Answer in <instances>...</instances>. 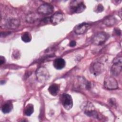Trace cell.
<instances>
[{"label": "cell", "mask_w": 122, "mask_h": 122, "mask_svg": "<svg viewBox=\"0 0 122 122\" xmlns=\"http://www.w3.org/2000/svg\"><path fill=\"white\" fill-rule=\"evenodd\" d=\"M81 108L86 115L90 117H94L97 118L99 117V115L96 112L94 106L91 102H83L81 106Z\"/></svg>", "instance_id": "cell-1"}, {"label": "cell", "mask_w": 122, "mask_h": 122, "mask_svg": "<svg viewBox=\"0 0 122 122\" xmlns=\"http://www.w3.org/2000/svg\"><path fill=\"white\" fill-rule=\"evenodd\" d=\"M36 77L37 81L41 83H44L49 78L50 75L47 69L44 67L39 68L36 71Z\"/></svg>", "instance_id": "cell-2"}, {"label": "cell", "mask_w": 122, "mask_h": 122, "mask_svg": "<svg viewBox=\"0 0 122 122\" xmlns=\"http://www.w3.org/2000/svg\"><path fill=\"white\" fill-rule=\"evenodd\" d=\"M70 10L73 13H79L82 12L85 9V6L82 1L73 0L72 1L70 5Z\"/></svg>", "instance_id": "cell-3"}, {"label": "cell", "mask_w": 122, "mask_h": 122, "mask_svg": "<svg viewBox=\"0 0 122 122\" xmlns=\"http://www.w3.org/2000/svg\"><path fill=\"white\" fill-rule=\"evenodd\" d=\"M122 61L121 57L115 58L113 61V65L112 66L111 71L112 73L114 76H118L122 71Z\"/></svg>", "instance_id": "cell-4"}, {"label": "cell", "mask_w": 122, "mask_h": 122, "mask_svg": "<svg viewBox=\"0 0 122 122\" xmlns=\"http://www.w3.org/2000/svg\"><path fill=\"white\" fill-rule=\"evenodd\" d=\"M104 70V64L101 61H96L91 65L90 71L91 73L95 75L101 73Z\"/></svg>", "instance_id": "cell-5"}, {"label": "cell", "mask_w": 122, "mask_h": 122, "mask_svg": "<svg viewBox=\"0 0 122 122\" xmlns=\"http://www.w3.org/2000/svg\"><path fill=\"white\" fill-rule=\"evenodd\" d=\"M104 86L107 89L115 90L118 88L116 80L112 77L106 76L104 81Z\"/></svg>", "instance_id": "cell-6"}, {"label": "cell", "mask_w": 122, "mask_h": 122, "mask_svg": "<svg viewBox=\"0 0 122 122\" xmlns=\"http://www.w3.org/2000/svg\"><path fill=\"white\" fill-rule=\"evenodd\" d=\"M107 39V34L103 32L96 34L92 39V42L97 45H101L104 43Z\"/></svg>", "instance_id": "cell-7"}, {"label": "cell", "mask_w": 122, "mask_h": 122, "mask_svg": "<svg viewBox=\"0 0 122 122\" xmlns=\"http://www.w3.org/2000/svg\"><path fill=\"white\" fill-rule=\"evenodd\" d=\"M53 7L51 4L44 3L40 5L38 9V12L41 15H49L53 11Z\"/></svg>", "instance_id": "cell-8"}, {"label": "cell", "mask_w": 122, "mask_h": 122, "mask_svg": "<svg viewBox=\"0 0 122 122\" xmlns=\"http://www.w3.org/2000/svg\"><path fill=\"white\" fill-rule=\"evenodd\" d=\"M61 102L66 110H70L73 105V101L71 96L68 94H63L61 97Z\"/></svg>", "instance_id": "cell-9"}, {"label": "cell", "mask_w": 122, "mask_h": 122, "mask_svg": "<svg viewBox=\"0 0 122 122\" xmlns=\"http://www.w3.org/2000/svg\"><path fill=\"white\" fill-rule=\"evenodd\" d=\"M91 25L87 23H82L77 25L74 29L75 33L77 34H82L85 33L90 28Z\"/></svg>", "instance_id": "cell-10"}, {"label": "cell", "mask_w": 122, "mask_h": 122, "mask_svg": "<svg viewBox=\"0 0 122 122\" xmlns=\"http://www.w3.org/2000/svg\"><path fill=\"white\" fill-rule=\"evenodd\" d=\"M64 19V15L60 12L54 13L50 19V21L54 25H56L61 22Z\"/></svg>", "instance_id": "cell-11"}, {"label": "cell", "mask_w": 122, "mask_h": 122, "mask_svg": "<svg viewBox=\"0 0 122 122\" xmlns=\"http://www.w3.org/2000/svg\"><path fill=\"white\" fill-rule=\"evenodd\" d=\"M20 20L17 19H11L9 20L6 23V26L8 28L15 29L20 25Z\"/></svg>", "instance_id": "cell-12"}, {"label": "cell", "mask_w": 122, "mask_h": 122, "mask_svg": "<svg viewBox=\"0 0 122 122\" xmlns=\"http://www.w3.org/2000/svg\"><path fill=\"white\" fill-rule=\"evenodd\" d=\"M54 68L57 70H61L63 68L65 65V61L62 58H57L53 62Z\"/></svg>", "instance_id": "cell-13"}, {"label": "cell", "mask_w": 122, "mask_h": 122, "mask_svg": "<svg viewBox=\"0 0 122 122\" xmlns=\"http://www.w3.org/2000/svg\"><path fill=\"white\" fill-rule=\"evenodd\" d=\"M48 90L51 94L53 96H56L59 92V86L55 83L52 84L49 86Z\"/></svg>", "instance_id": "cell-14"}, {"label": "cell", "mask_w": 122, "mask_h": 122, "mask_svg": "<svg viewBox=\"0 0 122 122\" xmlns=\"http://www.w3.org/2000/svg\"><path fill=\"white\" fill-rule=\"evenodd\" d=\"M13 105L11 102H7L5 103L1 108V111L4 113H7L10 112L12 109Z\"/></svg>", "instance_id": "cell-15"}, {"label": "cell", "mask_w": 122, "mask_h": 122, "mask_svg": "<svg viewBox=\"0 0 122 122\" xmlns=\"http://www.w3.org/2000/svg\"><path fill=\"white\" fill-rule=\"evenodd\" d=\"M33 112H34L33 106L31 104H29L25 108V109L24 110V113L26 115L29 116L32 114Z\"/></svg>", "instance_id": "cell-16"}, {"label": "cell", "mask_w": 122, "mask_h": 122, "mask_svg": "<svg viewBox=\"0 0 122 122\" xmlns=\"http://www.w3.org/2000/svg\"><path fill=\"white\" fill-rule=\"evenodd\" d=\"M21 40L25 42H29L31 40V36L30 33L28 32L23 33L21 37Z\"/></svg>", "instance_id": "cell-17"}, {"label": "cell", "mask_w": 122, "mask_h": 122, "mask_svg": "<svg viewBox=\"0 0 122 122\" xmlns=\"http://www.w3.org/2000/svg\"><path fill=\"white\" fill-rule=\"evenodd\" d=\"M115 19L112 17H110L104 20V23L108 26H110L114 24L115 22Z\"/></svg>", "instance_id": "cell-18"}, {"label": "cell", "mask_w": 122, "mask_h": 122, "mask_svg": "<svg viewBox=\"0 0 122 122\" xmlns=\"http://www.w3.org/2000/svg\"><path fill=\"white\" fill-rule=\"evenodd\" d=\"M37 20V16L35 14H30L26 17V20L30 23H32Z\"/></svg>", "instance_id": "cell-19"}, {"label": "cell", "mask_w": 122, "mask_h": 122, "mask_svg": "<svg viewBox=\"0 0 122 122\" xmlns=\"http://www.w3.org/2000/svg\"><path fill=\"white\" fill-rule=\"evenodd\" d=\"M103 10V6L102 5H101V4H99L97 6V7H96V12H101Z\"/></svg>", "instance_id": "cell-20"}, {"label": "cell", "mask_w": 122, "mask_h": 122, "mask_svg": "<svg viewBox=\"0 0 122 122\" xmlns=\"http://www.w3.org/2000/svg\"><path fill=\"white\" fill-rule=\"evenodd\" d=\"M76 44V43L75 42V41H71L70 42V46L71 47H74Z\"/></svg>", "instance_id": "cell-21"}, {"label": "cell", "mask_w": 122, "mask_h": 122, "mask_svg": "<svg viewBox=\"0 0 122 122\" xmlns=\"http://www.w3.org/2000/svg\"><path fill=\"white\" fill-rule=\"evenodd\" d=\"M5 58L3 57H2L1 56L0 57V64H2L3 63H4L5 62Z\"/></svg>", "instance_id": "cell-22"}, {"label": "cell", "mask_w": 122, "mask_h": 122, "mask_svg": "<svg viewBox=\"0 0 122 122\" xmlns=\"http://www.w3.org/2000/svg\"><path fill=\"white\" fill-rule=\"evenodd\" d=\"M115 31L116 32V34L117 35H120L121 34V30H120L117 29V30H115Z\"/></svg>", "instance_id": "cell-23"}]
</instances>
